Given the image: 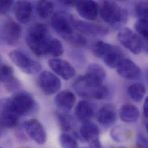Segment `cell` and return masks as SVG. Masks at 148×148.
Returning a JSON list of instances; mask_svg holds the SVG:
<instances>
[{
	"mask_svg": "<svg viewBox=\"0 0 148 148\" xmlns=\"http://www.w3.org/2000/svg\"><path fill=\"white\" fill-rule=\"evenodd\" d=\"M0 148H1V147H0Z\"/></svg>",
	"mask_w": 148,
	"mask_h": 148,
	"instance_id": "cell-44",
	"label": "cell"
},
{
	"mask_svg": "<svg viewBox=\"0 0 148 148\" xmlns=\"http://www.w3.org/2000/svg\"><path fill=\"white\" fill-rule=\"evenodd\" d=\"M19 117L11 113H0V130L13 129L17 126Z\"/></svg>",
	"mask_w": 148,
	"mask_h": 148,
	"instance_id": "cell-22",
	"label": "cell"
},
{
	"mask_svg": "<svg viewBox=\"0 0 148 148\" xmlns=\"http://www.w3.org/2000/svg\"><path fill=\"white\" fill-rule=\"evenodd\" d=\"M106 43L101 40H97L95 42L91 47V50L93 54L99 58H101L103 54Z\"/></svg>",
	"mask_w": 148,
	"mask_h": 148,
	"instance_id": "cell-34",
	"label": "cell"
},
{
	"mask_svg": "<svg viewBox=\"0 0 148 148\" xmlns=\"http://www.w3.org/2000/svg\"></svg>",
	"mask_w": 148,
	"mask_h": 148,
	"instance_id": "cell-45",
	"label": "cell"
},
{
	"mask_svg": "<svg viewBox=\"0 0 148 148\" xmlns=\"http://www.w3.org/2000/svg\"><path fill=\"white\" fill-rule=\"evenodd\" d=\"M51 37L46 25L40 23L33 24L28 30L26 42L29 49L39 57L47 56Z\"/></svg>",
	"mask_w": 148,
	"mask_h": 148,
	"instance_id": "cell-2",
	"label": "cell"
},
{
	"mask_svg": "<svg viewBox=\"0 0 148 148\" xmlns=\"http://www.w3.org/2000/svg\"><path fill=\"white\" fill-rule=\"evenodd\" d=\"M65 40L78 47H84L86 43V39L84 36L81 34L75 33L65 39Z\"/></svg>",
	"mask_w": 148,
	"mask_h": 148,
	"instance_id": "cell-33",
	"label": "cell"
},
{
	"mask_svg": "<svg viewBox=\"0 0 148 148\" xmlns=\"http://www.w3.org/2000/svg\"><path fill=\"white\" fill-rule=\"evenodd\" d=\"M21 27L12 19L4 21L0 28V39L8 46L17 45L21 38Z\"/></svg>",
	"mask_w": 148,
	"mask_h": 148,
	"instance_id": "cell-6",
	"label": "cell"
},
{
	"mask_svg": "<svg viewBox=\"0 0 148 148\" xmlns=\"http://www.w3.org/2000/svg\"><path fill=\"white\" fill-rule=\"evenodd\" d=\"M9 57L12 62L26 74H37L42 70L40 63L20 50L12 51L9 53Z\"/></svg>",
	"mask_w": 148,
	"mask_h": 148,
	"instance_id": "cell-5",
	"label": "cell"
},
{
	"mask_svg": "<svg viewBox=\"0 0 148 148\" xmlns=\"http://www.w3.org/2000/svg\"><path fill=\"white\" fill-rule=\"evenodd\" d=\"M111 138L117 143H123L128 140L130 136V131L122 126H116L111 132Z\"/></svg>",
	"mask_w": 148,
	"mask_h": 148,
	"instance_id": "cell-25",
	"label": "cell"
},
{
	"mask_svg": "<svg viewBox=\"0 0 148 148\" xmlns=\"http://www.w3.org/2000/svg\"><path fill=\"white\" fill-rule=\"evenodd\" d=\"M73 86L77 94L85 98L102 100L107 98L109 94L108 89L106 86L101 85L97 87L89 86L84 84L78 78L75 80Z\"/></svg>",
	"mask_w": 148,
	"mask_h": 148,
	"instance_id": "cell-8",
	"label": "cell"
},
{
	"mask_svg": "<svg viewBox=\"0 0 148 148\" xmlns=\"http://www.w3.org/2000/svg\"><path fill=\"white\" fill-rule=\"evenodd\" d=\"M117 72L120 76L129 80L138 79L141 75L140 68L132 60L125 58L117 68Z\"/></svg>",
	"mask_w": 148,
	"mask_h": 148,
	"instance_id": "cell-16",
	"label": "cell"
},
{
	"mask_svg": "<svg viewBox=\"0 0 148 148\" xmlns=\"http://www.w3.org/2000/svg\"><path fill=\"white\" fill-rule=\"evenodd\" d=\"M36 106V101L29 93L18 92L0 100V113H11L19 117L31 113Z\"/></svg>",
	"mask_w": 148,
	"mask_h": 148,
	"instance_id": "cell-1",
	"label": "cell"
},
{
	"mask_svg": "<svg viewBox=\"0 0 148 148\" xmlns=\"http://www.w3.org/2000/svg\"><path fill=\"white\" fill-rule=\"evenodd\" d=\"M49 65L54 73L65 80L72 78L75 74L74 67L66 60L51 59L49 61Z\"/></svg>",
	"mask_w": 148,
	"mask_h": 148,
	"instance_id": "cell-14",
	"label": "cell"
},
{
	"mask_svg": "<svg viewBox=\"0 0 148 148\" xmlns=\"http://www.w3.org/2000/svg\"><path fill=\"white\" fill-rule=\"evenodd\" d=\"M74 17L65 12L55 13L51 20L53 29L65 39L74 34Z\"/></svg>",
	"mask_w": 148,
	"mask_h": 148,
	"instance_id": "cell-4",
	"label": "cell"
},
{
	"mask_svg": "<svg viewBox=\"0 0 148 148\" xmlns=\"http://www.w3.org/2000/svg\"><path fill=\"white\" fill-rule=\"evenodd\" d=\"M14 78L13 69L8 65H0V81L5 84Z\"/></svg>",
	"mask_w": 148,
	"mask_h": 148,
	"instance_id": "cell-28",
	"label": "cell"
},
{
	"mask_svg": "<svg viewBox=\"0 0 148 148\" xmlns=\"http://www.w3.org/2000/svg\"><path fill=\"white\" fill-rule=\"evenodd\" d=\"M1 133H2V131L0 130V137H1Z\"/></svg>",
	"mask_w": 148,
	"mask_h": 148,
	"instance_id": "cell-40",
	"label": "cell"
},
{
	"mask_svg": "<svg viewBox=\"0 0 148 148\" xmlns=\"http://www.w3.org/2000/svg\"><path fill=\"white\" fill-rule=\"evenodd\" d=\"M75 7L79 15L89 21L95 20L99 12L98 4L93 1H76Z\"/></svg>",
	"mask_w": 148,
	"mask_h": 148,
	"instance_id": "cell-15",
	"label": "cell"
},
{
	"mask_svg": "<svg viewBox=\"0 0 148 148\" xmlns=\"http://www.w3.org/2000/svg\"><path fill=\"white\" fill-rule=\"evenodd\" d=\"M75 114L78 120L84 123H86L89 122L93 116L95 108L89 101L82 100L77 103L75 110Z\"/></svg>",
	"mask_w": 148,
	"mask_h": 148,
	"instance_id": "cell-20",
	"label": "cell"
},
{
	"mask_svg": "<svg viewBox=\"0 0 148 148\" xmlns=\"http://www.w3.org/2000/svg\"><path fill=\"white\" fill-rule=\"evenodd\" d=\"M143 112H144V116L146 120H147L148 117V97H147L144 104V108H143Z\"/></svg>",
	"mask_w": 148,
	"mask_h": 148,
	"instance_id": "cell-38",
	"label": "cell"
},
{
	"mask_svg": "<svg viewBox=\"0 0 148 148\" xmlns=\"http://www.w3.org/2000/svg\"><path fill=\"white\" fill-rule=\"evenodd\" d=\"M33 7L31 2L26 1H18L14 4V13L16 19L21 23H28L32 16Z\"/></svg>",
	"mask_w": 148,
	"mask_h": 148,
	"instance_id": "cell-18",
	"label": "cell"
},
{
	"mask_svg": "<svg viewBox=\"0 0 148 148\" xmlns=\"http://www.w3.org/2000/svg\"><path fill=\"white\" fill-rule=\"evenodd\" d=\"M128 95L129 97L136 102L141 101L146 93L145 86L141 83H136L131 85L128 88Z\"/></svg>",
	"mask_w": 148,
	"mask_h": 148,
	"instance_id": "cell-24",
	"label": "cell"
},
{
	"mask_svg": "<svg viewBox=\"0 0 148 148\" xmlns=\"http://www.w3.org/2000/svg\"><path fill=\"white\" fill-rule=\"evenodd\" d=\"M5 86L8 91L10 92H15L20 88V87L21 86V83L20 82L18 79L14 77L10 81L5 84Z\"/></svg>",
	"mask_w": 148,
	"mask_h": 148,
	"instance_id": "cell-35",
	"label": "cell"
},
{
	"mask_svg": "<svg viewBox=\"0 0 148 148\" xmlns=\"http://www.w3.org/2000/svg\"><path fill=\"white\" fill-rule=\"evenodd\" d=\"M101 58L109 68H117L125 58L119 47L106 43Z\"/></svg>",
	"mask_w": 148,
	"mask_h": 148,
	"instance_id": "cell-11",
	"label": "cell"
},
{
	"mask_svg": "<svg viewBox=\"0 0 148 148\" xmlns=\"http://www.w3.org/2000/svg\"><path fill=\"white\" fill-rule=\"evenodd\" d=\"M57 118L61 129L65 132L70 131L73 126V119L72 116L66 112H59L57 114Z\"/></svg>",
	"mask_w": 148,
	"mask_h": 148,
	"instance_id": "cell-27",
	"label": "cell"
},
{
	"mask_svg": "<svg viewBox=\"0 0 148 148\" xmlns=\"http://www.w3.org/2000/svg\"><path fill=\"white\" fill-rule=\"evenodd\" d=\"M96 119L97 122L103 126H110L113 125L116 120L115 106L111 104L102 106L97 112Z\"/></svg>",
	"mask_w": 148,
	"mask_h": 148,
	"instance_id": "cell-17",
	"label": "cell"
},
{
	"mask_svg": "<svg viewBox=\"0 0 148 148\" xmlns=\"http://www.w3.org/2000/svg\"><path fill=\"white\" fill-rule=\"evenodd\" d=\"M38 84L42 91L47 95L56 93L61 87L60 79L49 71H43L40 73L38 78Z\"/></svg>",
	"mask_w": 148,
	"mask_h": 148,
	"instance_id": "cell-9",
	"label": "cell"
},
{
	"mask_svg": "<svg viewBox=\"0 0 148 148\" xmlns=\"http://www.w3.org/2000/svg\"><path fill=\"white\" fill-rule=\"evenodd\" d=\"M86 73L97 76L103 80H104L106 77V72L103 67L97 64H90L87 68Z\"/></svg>",
	"mask_w": 148,
	"mask_h": 148,
	"instance_id": "cell-30",
	"label": "cell"
},
{
	"mask_svg": "<svg viewBox=\"0 0 148 148\" xmlns=\"http://www.w3.org/2000/svg\"><path fill=\"white\" fill-rule=\"evenodd\" d=\"M76 99L73 92L63 90L59 92L55 97V103L58 109L65 112L70 111L74 107Z\"/></svg>",
	"mask_w": 148,
	"mask_h": 148,
	"instance_id": "cell-19",
	"label": "cell"
},
{
	"mask_svg": "<svg viewBox=\"0 0 148 148\" xmlns=\"http://www.w3.org/2000/svg\"></svg>",
	"mask_w": 148,
	"mask_h": 148,
	"instance_id": "cell-43",
	"label": "cell"
},
{
	"mask_svg": "<svg viewBox=\"0 0 148 148\" xmlns=\"http://www.w3.org/2000/svg\"><path fill=\"white\" fill-rule=\"evenodd\" d=\"M60 143L62 148H78V144L75 140L67 133H63L61 135Z\"/></svg>",
	"mask_w": 148,
	"mask_h": 148,
	"instance_id": "cell-29",
	"label": "cell"
},
{
	"mask_svg": "<svg viewBox=\"0 0 148 148\" xmlns=\"http://www.w3.org/2000/svg\"><path fill=\"white\" fill-rule=\"evenodd\" d=\"M24 129L28 137L38 145H43L47 141V134L42 123L36 119L24 122Z\"/></svg>",
	"mask_w": 148,
	"mask_h": 148,
	"instance_id": "cell-10",
	"label": "cell"
},
{
	"mask_svg": "<svg viewBox=\"0 0 148 148\" xmlns=\"http://www.w3.org/2000/svg\"><path fill=\"white\" fill-rule=\"evenodd\" d=\"M74 28L78 32L90 36H104L109 33V29L103 25L75 19Z\"/></svg>",
	"mask_w": 148,
	"mask_h": 148,
	"instance_id": "cell-12",
	"label": "cell"
},
{
	"mask_svg": "<svg viewBox=\"0 0 148 148\" xmlns=\"http://www.w3.org/2000/svg\"><path fill=\"white\" fill-rule=\"evenodd\" d=\"M0 62H1V58H0Z\"/></svg>",
	"mask_w": 148,
	"mask_h": 148,
	"instance_id": "cell-42",
	"label": "cell"
},
{
	"mask_svg": "<svg viewBox=\"0 0 148 148\" xmlns=\"http://www.w3.org/2000/svg\"><path fill=\"white\" fill-rule=\"evenodd\" d=\"M136 12L139 19L148 20V3L145 1L138 2L136 6Z\"/></svg>",
	"mask_w": 148,
	"mask_h": 148,
	"instance_id": "cell-32",
	"label": "cell"
},
{
	"mask_svg": "<svg viewBox=\"0 0 148 148\" xmlns=\"http://www.w3.org/2000/svg\"><path fill=\"white\" fill-rule=\"evenodd\" d=\"M137 148H148L147 138L143 134H139L137 138Z\"/></svg>",
	"mask_w": 148,
	"mask_h": 148,
	"instance_id": "cell-37",
	"label": "cell"
},
{
	"mask_svg": "<svg viewBox=\"0 0 148 148\" xmlns=\"http://www.w3.org/2000/svg\"><path fill=\"white\" fill-rule=\"evenodd\" d=\"M99 13L103 20L114 28L121 27L128 20L127 10L114 1L103 2Z\"/></svg>",
	"mask_w": 148,
	"mask_h": 148,
	"instance_id": "cell-3",
	"label": "cell"
},
{
	"mask_svg": "<svg viewBox=\"0 0 148 148\" xmlns=\"http://www.w3.org/2000/svg\"><path fill=\"white\" fill-rule=\"evenodd\" d=\"M62 3L68 6H75L76 1H62Z\"/></svg>",
	"mask_w": 148,
	"mask_h": 148,
	"instance_id": "cell-39",
	"label": "cell"
},
{
	"mask_svg": "<svg viewBox=\"0 0 148 148\" xmlns=\"http://www.w3.org/2000/svg\"><path fill=\"white\" fill-rule=\"evenodd\" d=\"M119 115L121 120L126 123L137 122L140 116V111L137 107L132 104H125L122 106Z\"/></svg>",
	"mask_w": 148,
	"mask_h": 148,
	"instance_id": "cell-21",
	"label": "cell"
},
{
	"mask_svg": "<svg viewBox=\"0 0 148 148\" xmlns=\"http://www.w3.org/2000/svg\"></svg>",
	"mask_w": 148,
	"mask_h": 148,
	"instance_id": "cell-41",
	"label": "cell"
},
{
	"mask_svg": "<svg viewBox=\"0 0 148 148\" xmlns=\"http://www.w3.org/2000/svg\"><path fill=\"white\" fill-rule=\"evenodd\" d=\"M80 135L91 148H101L98 126L90 122L84 123L80 129Z\"/></svg>",
	"mask_w": 148,
	"mask_h": 148,
	"instance_id": "cell-13",
	"label": "cell"
},
{
	"mask_svg": "<svg viewBox=\"0 0 148 148\" xmlns=\"http://www.w3.org/2000/svg\"><path fill=\"white\" fill-rule=\"evenodd\" d=\"M13 2L12 1H0V13L5 14L11 10Z\"/></svg>",
	"mask_w": 148,
	"mask_h": 148,
	"instance_id": "cell-36",
	"label": "cell"
},
{
	"mask_svg": "<svg viewBox=\"0 0 148 148\" xmlns=\"http://www.w3.org/2000/svg\"><path fill=\"white\" fill-rule=\"evenodd\" d=\"M135 29L137 32L140 34L146 40L148 39V20L139 19L136 23Z\"/></svg>",
	"mask_w": 148,
	"mask_h": 148,
	"instance_id": "cell-31",
	"label": "cell"
},
{
	"mask_svg": "<svg viewBox=\"0 0 148 148\" xmlns=\"http://www.w3.org/2000/svg\"><path fill=\"white\" fill-rule=\"evenodd\" d=\"M118 39L125 48L134 54H140L144 48L142 39L129 28L124 27L119 31Z\"/></svg>",
	"mask_w": 148,
	"mask_h": 148,
	"instance_id": "cell-7",
	"label": "cell"
},
{
	"mask_svg": "<svg viewBox=\"0 0 148 148\" xmlns=\"http://www.w3.org/2000/svg\"><path fill=\"white\" fill-rule=\"evenodd\" d=\"M54 4L49 1H39L36 5V12L42 18H49L53 13Z\"/></svg>",
	"mask_w": 148,
	"mask_h": 148,
	"instance_id": "cell-23",
	"label": "cell"
},
{
	"mask_svg": "<svg viewBox=\"0 0 148 148\" xmlns=\"http://www.w3.org/2000/svg\"><path fill=\"white\" fill-rule=\"evenodd\" d=\"M64 53V47L62 43L57 39L52 38L49 45L47 56L53 57H59Z\"/></svg>",
	"mask_w": 148,
	"mask_h": 148,
	"instance_id": "cell-26",
	"label": "cell"
}]
</instances>
